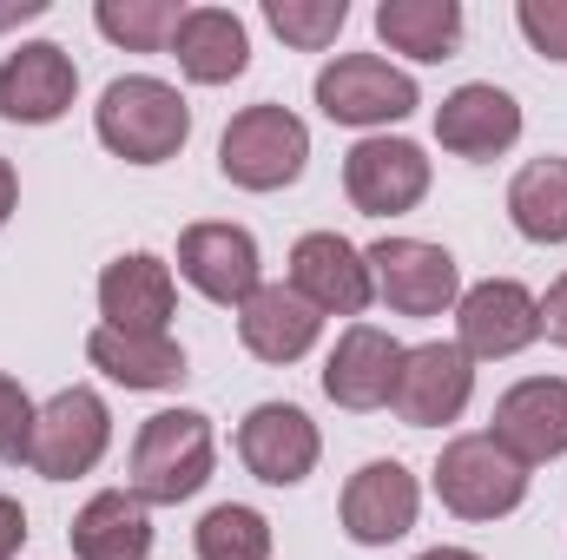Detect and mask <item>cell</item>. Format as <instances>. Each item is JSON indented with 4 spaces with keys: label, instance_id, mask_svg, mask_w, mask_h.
<instances>
[{
    "label": "cell",
    "instance_id": "cell-1",
    "mask_svg": "<svg viewBox=\"0 0 567 560\" xmlns=\"http://www.w3.org/2000/svg\"><path fill=\"white\" fill-rule=\"evenodd\" d=\"M93 133H100V145L113 158H126V165H165V158H178L185 139H192V106H185L178 86H165L152 73H126V80H113L100 93Z\"/></svg>",
    "mask_w": 567,
    "mask_h": 560
},
{
    "label": "cell",
    "instance_id": "cell-2",
    "mask_svg": "<svg viewBox=\"0 0 567 560\" xmlns=\"http://www.w3.org/2000/svg\"><path fill=\"white\" fill-rule=\"evenodd\" d=\"M212 416L198 409H158L140 422L133 442V495L145 508H178L212 481Z\"/></svg>",
    "mask_w": 567,
    "mask_h": 560
},
{
    "label": "cell",
    "instance_id": "cell-3",
    "mask_svg": "<svg viewBox=\"0 0 567 560\" xmlns=\"http://www.w3.org/2000/svg\"><path fill=\"white\" fill-rule=\"evenodd\" d=\"M310 165V126L290 106H245L225 139H218V172L238 191H284Z\"/></svg>",
    "mask_w": 567,
    "mask_h": 560
},
{
    "label": "cell",
    "instance_id": "cell-4",
    "mask_svg": "<svg viewBox=\"0 0 567 560\" xmlns=\"http://www.w3.org/2000/svg\"><path fill=\"white\" fill-rule=\"evenodd\" d=\"M435 501L462 521H502L528 501V468L495 435H455L435 462Z\"/></svg>",
    "mask_w": 567,
    "mask_h": 560
},
{
    "label": "cell",
    "instance_id": "cell-5",
    "mask_svg": "<svg viewBox=\"0 0 567 560\" xmlns=\"http://www.w3.org/2000/svg\"><path fill=\"white\" fill-rule=\"evenodd\" d=\"M317 106L337 126H396V120H410L423 106V93L383 53H343V60H330L317 73Z\"/></svg>",
    "mask_w": 567,
    "mask_h": 560
},
{
    "label": "cell",
    "instance_id": "cell-6",
    "mask_svg": "<svg viewBox=\"0 0 567 560\" xmlns=\"http://www.w3.org/2000/svg\"><path fill=\"white\" fill-rule=\"evenodd\" d=\"M370 265V290L396 310V317H442L449 303H462V271L442 245L423 238H383L363 251Z\"/></svg>",
    "mask_w": 567,
    "mask_h": 560
},
{
    "label": "cell",
    "instance_id": "cell-7",
    "mask_svg": "<svg viewBox=\"0 0 567 560\" xmlns=\"http://www.w3.org/2000/svg\"><path fill=\"white\" fill-rule=\"evenodd\" d=\"M455 350L468 363H502V356H522L535 336H542V297L515 278H488L475 290H462L455 303Z\"/></svg>",
    "mask_w": 567,
    "mask_h": 560
},
{
    "label": "cell",
    "instance_id": "cell-8",
    "mask_svg": "<svg viewBox=\"0 0 567 560\" xmlns=\"http://www.w3.org/2000/svg\"><path fill=\"white\" fill-rule=\"evenodd\" d=\"M106 442H113V416H106L100 390L73 383V390H60L53 403H40V422H33V468H40L47 481H73V475L100 468Z\"/></svg>",
    "mask_w": 567,
    "mask_h": 560
},
{
    "label": "cell",
    "instance_id": "cell-9",
    "mask_svg": "<svg viewBox=\"0 0 567 560\" xmlns=\"http://www.w3.org/2000/svg\"><path fill=\"white\" fill-rule=\"evenodd\" d=\"M343 191L363 218H396L429 198V158L410 139H357L343 158Z\"/></svg>",
    "mask_w": 567,
    "mask_h": 560
},
{
    "label": "cell",
    "instance_id": "cell-10",
    "mask_svg": "<svg viewBox=\"0 0 567 560\" xmlns=\"http://www.w3.org/2000/svg\"><path fill=\"white\" fill-rule=\"evenodd\" d=\"M80 93V66L53 40H27L0 60V120L13 126H53Z\"/></svg>",
    "mask_w": 567,
    "mask_h": 560
},
{
    "label": "cell",
    "instance_id": "cell-11",
    "mask_svg": "<svg viewBox=\"0 0 567 560\" xmlns=\"http://www.w3.org/2000/svg\"><path fill=\"white\" fill-rule=\"evenodd\" d=\"M468 396H475V363H468L455 343H416V350H403L390 409L410 422V428H442V422H455L468 409Z\"/></svg>",
    "mask_w": 567,
    "mask_h": 560
},
{
    "label": "cell",
    "instance_id": "cell-12",
    "mask_svg": "<svg viewBox=\"0 0 567 560\" xmlns=\"http://www.w3.org/2000/svg\"><path fill=\"white\" fill-rule=\"evenodd\" d=\"M290 290H297L317 317H363L370 297H377L363 251H357L350 238H337V231L297 238V251H290Z\"/></svg>",
    "mask_w": 567,
    "mask_h": 560
},
{
    "label": "cell",
    "instance_id": "cell-13",
    "mask_svg": "<svg viewBox=\"0 0 567 560\" xmlns=\"http://www.w3.org/2000/svg\"><path fill=\"white\" fill-rule=\"evenodd\" d=\"M396 370H403V343L390 330H377V323H350L337 336L330 363H323V396L337 409L370 416V409H383L396 396Z\"/></svg>",
    "mask_w": 567,
    "mask_h": 560
},
{
    "label": "cell",
    "instance_id": "cell-14",
    "mask_svg": "<svg viewBox=\"0 0 567 560\" xmlns=\"http://www.w3.org/2000/svg\"><path fill=\"white\" fill-rule=\"evenodd\" d=\"M416 508H423V488L403 462H363L343 488V535L357 548H390L416 528Z\"/></svg>",
    "mask_w": 567,
    "mask_h": 560
},
{
    "label": "cell",
    "instance_id": "cell-15",
    "mask_svg": "<svg viewBox=\"0 0 567 560\" xmlns=\"http://www.w3.org/2000/svg\"><path fill=\"white\" fill-rule=\"evenodd\" d=\"M323 442H317V422L303 416L297 403H258L251 416L238 422V462L271 481V488H297L310 468H317Z\"/></svg>",
    "mask_w": 567,
    "mask_h": 560
},
{
    "label": "cell",
    "instance_id": "cell-16",
    "mask_svg": "<svg viewBox=\"0 0 567 560\" xmlns=\"http://www.w3.org/2000/svg\"><path fill=\"white\" fill-rule=\"evenodd\" d=\"M178 278L212 303H245L258 290V238L245 225H185Z\"/></svg>",
    "mask_w": 567,
    "mask_h": 560
},
{
    "label": "cell",
    "instance_id": "cell-17",
    "mask_svg": "<svg viewBox=\"0 0 567 560\" xmlns=\"http://www.w3.org/2000/svg\"><path fill=\"white\" fill-rule=\"evenodd\" d=\"M522 468L567 455V383L561 376H528L495 403V428H488Z\"/></svg>",
    "mask_w": 567,
    "mask_h": 560
},
{
    "label": "cell",
    "instance_id": "cell-18",
    "mask_svg": "<svg viewBox=\"0 0 567 560\" xmlns=\"http://www.w3.org/2000/svg\"><path fill=\"white\" fill-rule=\"evenodd\" d=\"M435 139L455 158H495V152H508L522 139V106H515V93H502L488 80H468L435 106Z\"/></svg>",
    "mask_w": 567,
    "mask_h": 560
},
{
    "label": "cell",
    "instance_id": "cell-19",
    "mask_svg": "<svg viewBox=\"0 0 567 560\" xmlns=\"http://www.w3.org/2000/svg\"><path fill=\"white\" fill-rule=\"evenodd\" d=\"M172 310H178V283L172 265L133 251V258H113L106 278H100V317L113 330H140V336H172Z\"/></svg>",
    "mask_w": 567,
    "mask_h": 560
},
{
    "label": "cell",
    "instance_id": "cell-20",
    "mask_svg": "<svg viewBox=\"0 0 567 560\" xmlns=\"http://www.w3.org/2000/svg\"><path fill=\"white\" fill-rule=\"evenodd\" d=\"M172 60L192 86H231L251 66V33L231 7H185L172 33Z\"/></svg>",
    "mask_w": 567,
    "mask_h": 560
},
{
    "label": "cell",
    "instance_id": "cell-21",
    "mask_svg": "<svg viewBox=\"0 0 567 560\" xmlns=\"http://www.w3.org/2000/svg\"><path fill=\"white\" fill-rule=\"evenodd\" d=\"M317 330L323 317L290 290V283H258L245 303H238V336L258 363H297L317 350Z\"/></svg>",
    "mask_w": 567,
    "mask_h": 560
},
{
    "label": "cell",
    "instance_id": "cell-22",
    "mask_svg": "<svg viewBox=\"0 0 567 560\" xmlns=\"http://www.w3.org/2000/svg\"><path fill=\"white\" fill-rule=\"evenodd\" d=\"M86 356L100 376H113L120 390H178L185 383V350L172 336H140V330H113L100 323L86 336Z\"/></svg>",
    "mask_w": 567,
    "mask_h": 560
},
{
    "label": "cell",
    "instance_id": "cell-23",
    "mask_svg": "<svg viewBox=\"0 0 567 560\" xmlns=\"http://www.w3.org/2000/svg\"><path fill=\"white\" fill-rule=\"evenodd\" d=\"M73 554L80 560H145L152 554V515L133 488H100L73 515Z\"/></svg>",
    "mask_w": 567,
    "mask_h": 560
},
{
    "label": "cell",
    "instance_id": "cell-24",
    "mask_svg": "<svg viewBox=\"0 0 567 560\" xmlns=\"http://www.w3.org/2000/svg\"><path fill=\"white\" fill-rule=\"evenodd\" d=\"M377 33L390 53H410V60H449L455 40H462V7L455 0H383L377 7Z\"/></svg>",
    "mask_w": 567,
    "mask_h": 560
},
{
    "label": "cell",
    "instance_id": "cell-25",
    "mask_svg": "<svg viewBox=\"0 0 567 560\" xmlns=\"http://www.w3.org/2000/svg\"><path fill=\"white\" fill-rule=\"evenodd\" d=\"M508 218L528 245H567V158H528L515 172Z\"/></svg>",
    "mask_w": 567,
    "mask_h": 560
},
{
    "label": "cell",
    "instance_id": "cell-26",
    "mask_svg": "<svg viewBox=\"0 0 567 560\" xmlns=\"http://www.w3.org/2000/svg\"><path fill=\"white\" fill-rule=\"evenodd\" d=\"M178 20H185L178 0H100V7H93V27H100L113 46H126V53H158V46H172Z\"/></svg>",
    "mask_w": 567,
    "mask_h": 560
},
{
    "label": "cell",
    "instance_id": "cell-27",
    "mask_svg": "<svg viewBox=\"0 0 567 560\" xmlns=\"http://www.w3.org/2000/svg\"><path fill=\"white\" fill-rule=\"evenodd\" d=\"M192 548H198V560H271V521L258 508L225 501V508H212L198 521Z\"/></svg>",
    "mask_w": 567,
    "mask_h": 560
},
{
    "label": "cell",
    "instance_id": "cell-28",
    "mask_svg": "<svg viewBox=\"0 0 567 560\" xmlns=\"http://www.w3.org/2000/svg\"><path fill=\"white\" fill-rule=\"evenodd\" d=\"M265 20L284 46H303V53H323L343 20H350V0H265Z\"/></svg>",
    "mask_w": 567,
    "mask_h": 560
},
{
    "label": "cell",
    "instance_id": "cell-29",
    "mask_svg": "<svg viewBox=\"0 0 567 560\" xmlns=\"http://www.w3.org/2000/svg\"><path fill=\"white\" fill-rule=\"evenodd\" d=\"M33 422L40 409L27 403V390L0 376V462H33Z\"/></svg>",
    "mask_w": 567,
    "mask_h": 560
},
{
    "label": "cell",
    "instance_id": "cell-30",
    "mask_svg": "<svg viewBox=\"0 0 567 560\" xmlns=\"http://www.w3.org/2000/svg\"><path fill=\"white\" fill-rule=\"evenodd\" d=\"M515 27L528 33V46L542 60H561L567 66V0H522L515 7Z\"/></svg>",
    "mask_w": 567,
    "mask_h": 560
},
{
    "label": "cell",
    "instance_id": "cell-31",
    "mask_svg": "<svg viewBox=\"0 0 567 560\" xmlns=\"http://www.w3.org/2000/svg\"><path fill=\"white\" fill-rule=\"evenodd\" d=\"M542 330H548V336L567 350V271L548 283V297H542Z\"/></svg>",
    "mask_w": 567,
    "mask_h": 560
},
{
    "label": "cell",
    "instance_id": "cell-32",
    "mask_svg": "<svg viewBox=\"0 0 567 560\" xmlns=\"http://www.w3.org/2000/svg\"><path fill=\"white\" fill-rule=\"evenodd\" d=\"M20 541H27V515H20V501L0 495V560L20 554Z\"/></svg>",
    "mask_w": 567,
    "mask_h": 560
},
{
    "label": "cell",
    "instance_id": "cell-33",
    "mask_svg": "<svg viewBox=\"0 0 567 560\" xmlns=\"http://www.w3.org/2000/svg\"><path fill=\"white\" fill-rule=\"evenodd\" d=\"M13 205H20V178H13V165L0 158V225L13 218Z\"/></svg>",
    "mask_w": 567,
    "mask_h": 560
},
{
    "label": "cell",
    "instance_id": "cell-34",
    "mask_svg": "<svg viewBox=\"0 0 567 560\" xmlns=\"http://www.w3.org/2000/svg\"><path fill=\"white\" fill-rule=\"evenodd\" d=\"M47 13V0H13V7H0V27H13V20H40Z\"/></svg>",
    "mask_w": 567,
    "mask_h": 560
},
{
    "label": "cell",
    "instance_id": "cell-35",
    "mask_svg": "<svg viewBox=\"0 0 567 560\" xmlns=\"http://www.w3.org/2000/svg\"><path fill=\"white\" fill-rule=\"evenodd\" d=\"M416 560H482V554H468V548H429V554H416Z\"/></svg>",
    "mask_w": 567,
    "mask_h": 560
}]
</instances>
